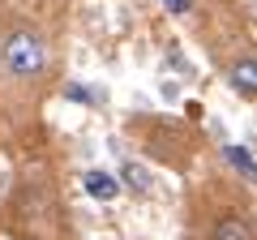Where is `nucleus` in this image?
Listing matches in <instances>:
<instances>
[{
    "label": "nucleus",
    "instance_id": "obj_1",
    "mask_svg": "<svg viewBox=\"0 0 257 240\" xmlns=\"http://www.w3.org/2000/svg\"><path fill=\"white\" fill-rule=\"evenodd\" d=\"M0 65H5V73L22 77V82L43 77V69H47V39L39 35V30H30V26L5 30V35H0Z\"/></svg>",
    "mask_w": 257,
    "mask_h": 240
},
{
    "label": "nucleus",
    "instance_id": "obj_2",
    "mask_svg": "<svg viewBox=\"0 0 257 240\" xmlns=\"http://www.w3.org/2000/svg\"><path fill=\"white\" fill-rule=\"evenodd\" d=\"M82 189L94 197V202H116L120 197V180H116V172H107V167H86L82 172Z\"/></svg>",
    "mask_w": 257,
    "mask_h": 240
},
{
    "label": "nucleus",
    "instance_id": "obj_3",
    "mask_svg": "<svg viewBox=\"0 0 257 240\" xmlns=\"http://www.w3.org/2000/svg\"><path fill=\"white\" fill-rule=\"evenodd\" d=\"M227 86H231L244 103H253V94H257V65H253V56H240L236 65L227 69Z\"/></svg>",
    "mask_w": 257,
    "mask_h": 240
},
{
    "label": "nucleus",
    "instance_id": "obj_4",
    "mask_svg": "<svg viewBox=\"0 0 257 240\" xmlns=\"http://www.w3.org/2000/svg\"><path fill=\"white\" fill-rule=\"evenodd\" d=\"M120 185H128L133 189V193H150V189H155V180H150V172L142 163H133V159H128L124 167H120V176H116Z\"/></svg>",
    "mask_w": 257,
    "mask_h": 240
},
{
    "label": "nucleus",
    "instance_id": "obj_5",
    "mask_svg": "<svg viewBox=\"0 0 257 240\" xmlns=\"http://www.w3.org/2000/svg\"><path fill=\"white\" fill-rule=\"evenodd\" d=\"M214 240H253V227H248V219H240V214H227V219H219V227H214Z\"/></svg>",
    "mask_w": 257,
    "mask_h": 240
},
{
    "label": "nucleus",
    "instance_id": "obj_6",
    "mask_svg": "<svg viewBox=\"0 0 257 240\" xmlns=\"http://www.w3.org/2000/svg\"><path fill=\"white\" fill-rule=\"evenodd\" d=\"M223 155H227L231 167H240V176L253 180V155H248V146H223Z\"/></svg>",
    "mask_w": 257,
    "mask_h": 240
},
{
    "label": "nucleus",
    "instance_id": "obj_7",
    "mask_svg": "<svg viewBox=\"0 0 257 240\" xmlns=\"http://www.w3.org/2000/svg\"><path fill=\"white\" fill-rule=\"evenodd\" d=\"M64 99L82 103V107H94V103H99V94H94L90 86H82V82H69V86H64Z\"/></svg>",
    "mask_w": 257,
    "mask_h": 240
},
{
    "label": "nucleus",
    "instance_id": "obj_8",
    "mask_svg": "<svg viewBox=\"0 0 257 240\" xmlns=\"http://www.w3.org/2000/svg\"><path fill=\"white\" fill-rule=\"evenodd\" d=\"M163 9H167V13H189L193 0H163Z\"/></svg>",
    "mask_w": 257,
    "mask_h": 240
}]
</instances>
